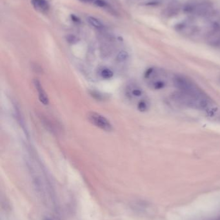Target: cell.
Segmentation results:
<instances>
[{
	"label": "cell",
	"mask_w": 220,
	"mask_h": 220,
	"mask_svg": "<svg viewBox=\"0 0 220 220\" xmlns=\"http://www.w3.org/2000/svg\"><path fill=\"white\" fill-rule=\"evenodd\" d=\"M172 99L185 108L203 113L212 121L220 122V109L213 99L195 82L183 74H174Z\"/></svg>",
	"instance_id": "6da1fadb"
},
{
	"label": "cell",
	"mask_w": 220,
	"mask_h": 220,
	"mask_svg": "<svg viewBox=\"0 0 220 220\" xmlns=\"http://www.w3.org/2000/svg\"><path fill=\"white\" fill-rule=\"evenodd\" d=\"M143 78L146 84L154 90H161L172 86L173 75L161 68H149L145 72Z\"/></svg>",
	"instance_id": "7a4b0ae2"
},
{
	"label": "cell",
	"mask_w": 220,
	"mask_h": 220,
	"mask_svg": "<svg viewBox=\"0 0 220 220\" xmlns=\"http://www.w3.org/2000/svg\"><path fill=\"white\" fill-rule=\"evenodd\" d=\"M125 95L138 111L146 112L150 108V101L147 93L136 83H129L125 88Z\"/></svg>",
	"instance_id": "3957f363"
},
{
	"label": "cell",
	"mask_w": 220,
	"mask_h": 220,
	"mask_svg": "<svg viewBox=\"0 0 220 220\" xmlns=\"http://www.w3.org/2000/svg\"><path fill=\"white\" fill-rule=\"evenodd\" d=\"M87 118L92 124L105 131L110 132L113 129L112 125L108 119L98 113L90 112L87 115Z\"/></svg>",
	"instance_id": "277c9868"
},
{
	"label": "cell",
	"mask_w": 220,
	"mask_h": 220,
	"mask_svg": "<svg viewBox=\"0 0 220 220\" xmlns=\"http://www.w3.org/2000/svg\"><path fill=\"white\" fill-rule=\"evenodd\" d=\"M33 83L37 93H38L40 101L44 105H48L49 103V99L46 92L43 89L40 81L38 79H34Z\"/></svg>",
	"instance_id": "5b68a950"
},
{
	"label": "cell",
	"mask_w": 220,
	"mask_h": 220,
	"mask_svg": "<svg viewBox=\"0 0 220 220\" xmlns=\"http://www.w3.org/2000/svg\"><path fill=\"white\" fill-rule=\"evenodd\" d=\"M33 7L37 10L45 12L48 10L49 5L46 0H32Z\"/></svg>",
	"instance_id": "8992f818"
},
{
	"label": "cell",
	"mask_w": 220,
	"mask_h": 220,
	"mask_svg": "<svg viewBox=\"0 0 220 220\" xmlns=\"http://www.w3.org/2000/svg\"><path fill=\"white\" fill-rule=\"evenodd\" d=\"M98 74L103 79H110L114 76V73L110 68L103 66L98 70Z\"/></svg>",
	"instance_id": "52a82bcc"
},
{
	"label": "cell",
	"mask_w": 220,
	"mask_h": 220,
	"mask_svg": "<svg viewBox=\"0 0 220 220\" xmlns=\"http://www.w3.org/2000/svg\"><path fill=\"white\" fill-rule=\"evenodd\" d=\"M87 21L89 22L92 27H95L98 29H101L103 27V24L100 22L96 18L94 17H88Z\"/></svg>",
	"instance_id": "ba28073f"
},
{
	"label": "cell",
	"mask_w": 220,
	"mask_h": 220,
	"mask_svg": "<svg viewBox=\"0 0 220 220\" xmlns=\"http://www.w3.org/2000/svg\"><path fill=\"white\" fill-rule=\"evenodd\" d=\"M129 58V54L128 53L125 51V50H122L120 52H119V54L117 55L116 59L118 62H125V61H127Z\"/></svg>",
	"instance_id": "9c48e42d"
},
{
	"label": "cell",
	"mask_w": 220,
	"mask_h": 220,
	"mask_svg": "<svg viewBox=\"0 0 220 220\" xmlns=\"http://www.w3.org/2000/svg\"><path fill=\"white\" fill-rule=\"evenodd\" d=\"M90 95L95 99L96 100H102L103 99H105V95L101 93L100 92L98 91H94L92 90L90 91Z\"/></svg>",
	"instance_id": "30bf717a"
},
{
	"label": "cell",
	"mask_w": 220,
	"mask_h": 220,
	"mask_svg": "<svg viewBox=\"0 0 220 220\" xmlns=\"http://www.w3.org/2000/svg\"><path fill=\"white\" fill-rule=\"evenodd\" d=\"M67 41L71 44H75L78 41V39L77 37L75 36L74 35H68L66 37Z\"/></svg>",
	"instance_id": "8fae6325"
},
{
	"label": "cell",
	"mask_w": 220,
	"mask_h": 220,
	"mask_svg": "<svg viewBox=\"0 0 220 220\" xmlns=\"http://www.w3.org/2000/svg\"><path fill=\"white\" fill-rule=\"evenodd\" d=\"M94 3L100 7H105L106 6V3L104 0H94Z\"/></svg>",
	"instance_id": "7c38bea8"
},
{
	"label": "cell",
	"mask_w": 220,
	"mask_h": 220,
	"mask_svg": "<svg viewBox=\"0 0 220 220\" xmlns=\"http://www.w3.org/2000/svg\"><path fill=\"white\" fill-rule=\"evenodd\" d=\"M71 19H72V20L73 21L76 22V23H79V22H80V20H79V19L77 16H75V15L71 14Z\"/></svg>",
	"instance_id": "4fadbf2b"
},
{
	"label": "cell",
	"mask_w": 220,
	"mask_h": 220,
	"mask_svg": "<svg viewBox=\"0 0 220 220\" xmlns=\"http://www.w3.org/2000/svg\"><path fill=\"white\" fill-rule=\"evenodd\" d=\"M81 1H82L83 2H92V1L94 2V0H81Z\"/></svg>",
	"instance_id": "5bb4252c"
},
{
	"label": "cell",
	"mask_w": 220,
	"mask_h": 220,
	"mask_svg": "<svg viewBox=\"0 0 220 220\" xmlns=\"http://www.w3.org/2000/svg\"><path fill=\"white\" fill-rule=\"evenodd\" d=\"M219 83H220V79H219Z\"/></svg>",
	"instance_id": "9a60e30c"
}]
</instances>
